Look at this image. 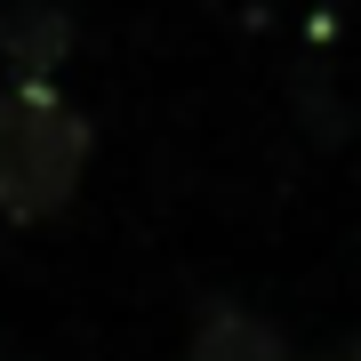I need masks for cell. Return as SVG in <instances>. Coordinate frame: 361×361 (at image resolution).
Segmentation results:
<instances>
[{
    "label": "cell",
    "mask_w": 361,
    "mask_h": 361,
    "mask_svg": "<svg viewBox=\"0 0 361 361\" xmlns=\"http://www.w3.org/2000/svg\"><path fill=\"white\" fill-rule=\"evenodd\" d=\"M185 361H297V353L265 313L233 305V297H209L193 313V329H185Z\"/></svg>",
    "instance_id": "obj_3"
},
{
    "label": "cell",
    "mask_w": 361,
    "mask_h": 361,
    "mask_svg": "<svg viewBox=\"0 0 361 361\" xmlns=\"http://www.w3.org/2000/svg\"><path fill=\"white\" fill-rule=\"evenodd\" d=\"M73 56V16L49 0H0V65L8 89H56V65Z\"/></svg>",
    "instance_id": "obj_2"
},
{
    "label": "cell",
    "mask_w": 361,
    "mask_h": 361,
    "mask_svg": "<svg viewBox=\"0 0 361 361\" xmlns=\"http://www.w3.org/2000/svg\"><path fill=\"white\" fill-rule=\"evenodd\" d=\"M322 361H361V337H345V345H337V353H322Z\"/></svg>",
    "instance_id": "obj_4"
},
{
    "label": "cell",
    "mask_w": 361,
    "mask_h": 361,
    "mask_svg": "<svg viewBox=\"0 0 361 361\" xmlns=\"http://www.w3.org/2000/svg\"><path fill=\"white\" fill-rule=\"evenodd\" d=\"M97 129L56 89H0V217L49 225L80 193Z\"/></svg>",
    "instance_id": "obj_1"
}]
</instances>
